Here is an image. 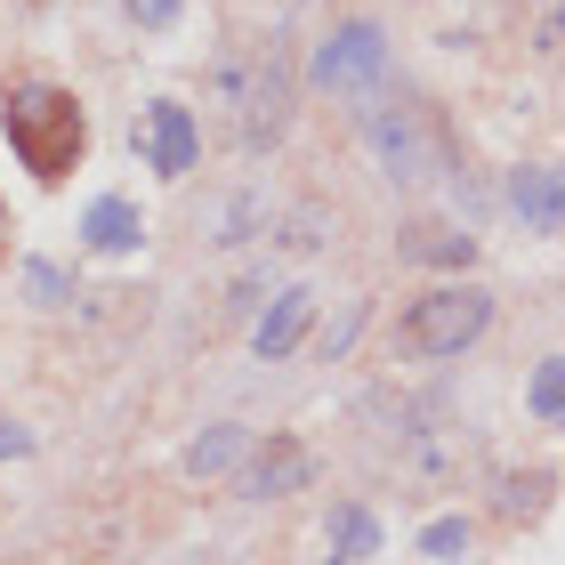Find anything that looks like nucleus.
Wrapping results in <instances>:
<instances>
[{"label": "nucleus", "instance_id": "obj_9", "mask_svg": "<svg viewBox=\"0 0 565 565\" xmlns=\"http://www.w3.org/2000/svg\"><path fill=\"white\" fill-rule=\"evenodd\" d=\"M138 235H146V226H138V211L121 194H97L89 202V218H82V243L89 250H106V259H114V250H138Z\"/></svg>", "mask_w": 565, "mask_h": 565}, {"label": "nucleus", "instance_id": "obj_14", "mask_svg": "<svg viewBox=\"0 0 565 565\" xmlns=\"http://www.w3.org/2000/svg\"><path fill=\"white\" fill-rule=\"evenodd\" d=\"M226 452H235V436H211V445H194V469H218Z\"/></svg>", "mask_w": 565, "mask_h": 565}, {"label": "nucleus", "instance_id": "obj_7", "mask_svg": "<svg viewBox=\"0 0 565 565\" xmlns=\"http://www.w3.org/2000/svg\"><path fill=\"white\" fill-rule=\"evenodd\" d=\"M509 202H518V218L533 226V235H565V170H518V186H509Z\"/></svg>", "mask_w": 565, "mask_h": 565}, {"label": "nucleus", "instance_id": "obj_5", "mask_svg": "<svg viewBox=\"0 0 565 565\" xmlns=\"http://www.w3.org/2000/svg\"><path fill=\"white\" fill-rule=\"evenodd\" d=\"M380 65H388V41H380L372 24H340V33L316 49V73H323L331 89H372Z\"/></svg>", "mask_w": 565, "mask_h": 565}, {"label": "nucleus", "instance_id": "obj_3", "mask_svg": "<svg viewBox=\"0 0 565 565\" xmlns=\"http://www.w3.org/2000/svg\"><path fill=\"white\" fill-rule=\"evenodd\" d=\"M484 323H493V299H484L477 282H436V291H420L396 316L388 348L404 355V364H436V355H460Z\"/></svg>", "mask_w": 565, "mask_h": 565}, {"label": "nucleus", "instance_id": "obj_8", "mask_svg": "<svg viewBox=\"0 0 565 565\" xmlns=\"http://www.w3.org/2000/svg\"><path fill=\"white\" fill-rule=\"evenodd\" d=\"M307 469H316V460H307L299 436H267V452L250 460L243 493H250V501H275V493H291V484H307Z\"/></svg>", "mask_w": 565, "mask_h": 565}, {"label": "nucleus", "instance_id": "obj_13", "mask_svg": "<svg viewBox=\"0 0 565 565\" xmlns=\"http://www.w3.org/2000/svg\"><path fill=\"white\" fill-rule=\"evenodd\" d=\"M340 542H348V550H372V518H355V509H348V518H340Z\"/></svg>", "mask_w": 565, "mask_h": 565}, {"label": "nucleus", "instance_id": "obj_10", "mask_svg": "<svg viewBox=\"0 0 565 565\" xmlns=\"http://www.w3.org/2000/svg\"><path fill=\"white\" fill-rule=\"evenodd\" d=\"M307 316H316V291H282V299H275V316L259 323V355H291V348H299V331H307Z\"/></svg>", "mask_w": 565, "mask_h": 565}, {"label": "nucleus", "instance_id": "obj_11", "mask_svg": "<svg viewBox=\"0 0 565 565\" xmlns=\"http://www.w3.org/2000/svg\"><path fill=\"white\" fill-rule=\"evenodd\" d=\"M525 404H533V420H542V428H565V355H550V364L533 372Z\"/></svg>", "mask_w": 565, "mask_h": 565}, {"label": "nucleus", "instance_id": "obj_12", "mask_svg": "<svg viewBox=\"0 0 565 565\" xmlns=\"http://www.w3.org/2000/svg\"><path fill=\"white\" fill-rule=\"evenodd\" d=\"M420 550H428V557H460V550H469V525H460V518L428 525V533H420Z\"/></svg>", "mask_w": 565, "mask_h": 565}, {"label": "nucleus", "instance_id": "obj_1", "mask_svg": "<svg viewBox=\"0 0 565 565\" xmlns=\"http://www.w3.org/2000/svg\"><path fill=\"white\" fill-rule=\"evenodd\" d=\"M0 121H9L17 162L33 170L41 186H65V170L89 153V114H82V97L57 89V82H24V89H9Z\"/></svg>", "mask_w": 565, "mask_h": 565}, {"label": "nucleus", "instance_id": "obj_4", "mask_svg": "<svg viewBox=\"0 0 565 565\" xmlns=\"http://www.w3.org/2000/svg\"><path fill=\"white\" fill-rule=\"evenodd\" d=\"M138 153H146V170L153 178H186L202 162V130H194V114L178 106V97H153V106L138 114Z\"/></svg>", "mask_w": 565, "mask_h": 565}, {"label": "nucleus", "instance_id": "obj_2", "mask_svg": "<svg viewBox=\"0 0 565 565\" xmlns=\"http://www.w3.org/2000/svg\"><path fill=\"white\" fill-rule=\"evenodd\" d=\"M211 97L226 106V138H235L243 153L275 146L282 121H291V73H282L275 41H267V49H235V57H218Z\"/></svg>", "mask_w": 565, "mask_h": 565}, {"label": "nucleus", "instance_id": "obj_6", "mask_svg": "<svg viewBox=\"0 0 565 565\" xmlns=\"http://www.w3.org/2000/svg\"><path fill=\"white\" fill-rule=\"evenodd\" d=\"M364 138L388 162V178H428V146H420V114L413 106H364Z\"/></svg>", "mask_w": 565, "mask_h": 565}]
</instances>
